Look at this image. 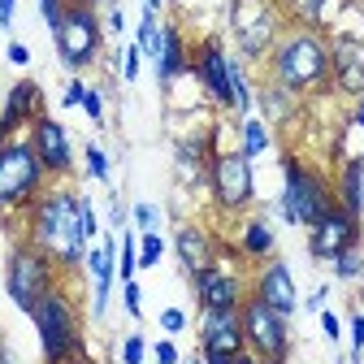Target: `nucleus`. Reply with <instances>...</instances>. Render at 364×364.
Masks as SVG:
<instances>
[{
  "instance_id": "nucleus-1",
  "label": "nucleus",
  "mask_w": 364,
  "mask_h": 364,
  "mask_svg": "<svg viewBox=\"0 0 364 364\" xmlns=\"http://www.w3.org/2000/svg\"><path fill=\"white\" fill-rule=\"evenodd\" d=\"M78 200H82V191H74L70 182H48V191L18 217L22 221L18 239L35 243L39 252H48L65 278H78V273H82V260H87V247H91L82 239Z\"/></svg>"
},
{
  "instance_id": "nucleus-2",
  "label": "nucleus",
  "mask_w": 364,
  "mask_h": 364,
  "mask_svg": "<svg viewBox=\"0 0 364 364\" xmlns=\"http://www.w3.org/2000/svg\"><path fill=\"white\" fill-rule=\"evenodd\" d=\"M264 78L278 87L295 91L299 100L308 96H330L334 78H330V35L316 26H287L282 39L273 43V53L264 57Z\"/></svg>"
},
{
  "instance_id": "nucleus-3",
  "label": "nucleus",
  "mask_w": 364,
  "mask_h": 364,
  "mask_svg": "<svg viewBox=\"0 0 364 364\" xmlns=\"http://www.w3.org/2000/svg\"><path fill=\"white\" fill-rule=\"evenodd\" d=\"M334 204H338L334 178L321 165L304 161L299 152H282V196L273 204H264V217H278L282 225L308 230V225H316Z\"/></svg>"
},
{
  "instance_id": "nucleus-4",
  "label": "nucleus",
  "mask_w": 364,
  "mask_h": 364,
  "mask_svg": "<svg viewBox=\"0 0 364 364\" xmlns=\"http://www.w3.org/2000/svg\"><path fill=\"white\" fill-rule=\"evenodd\" d=\"M31 326L39 334L43 364H57V360H70V355H91L87 334H82V304L74 295V278L57 282L31 308Z\"/></svg>"
},
{
  "instance_id": "nucleus-5",
  "label": "nucleus",
  "mask_w": 364,
  "mask_h": 364,
  "mask_svg": "<svg viewBox=\"0 0 364 364\" xmlns=\"http://www.w3.org/2000/svg\"><path fill=\"white\" fill-rule=\"evenodd\" d=\"M48 169L39 165L35 148L26 134H18V139H5L0 144V217L14 221L22 217L43 191H48Z\"/></svg>"
},
{
  "instance_id": "nucleus-6",
  "label": "nucleus",
  "mask_w": 364,
  "mask_h": 364,
  "mask_svg": "<svg viewBox=\"0 0 364 364\" xmlns=\"http://www.w3.org/2000/svg\"><path fill=\"white\" fill-rule=\"evenodd\" d=\"M225 26H230L239 61L243 65H264V57L273 53V43L282 39V31L291 22L278 9V0H230V9H225Z\"/></svg>"
},
{
  "instance_id": "nucleus-7",
  "label": "nucleus",
  "mask_w": 364,
  "mask_h": 364,
  "mask_svg": "<svg viewBox=\"0 0 364 364\" xmlns=\"http://www.w3.org/2000/svg\"><path fill=\"white\" fill-rule=\"evenodd\" d=\"M57 282H65V273L57 269V260L48 252H39L35 243H26V239H14V247L5 256V295H9V304L22 316H31V308Z\"/></svg>"
},
{
  "instance_id": "nucleus-8",
  "label": "nucleus",
  "mask_w": 364,
  "mask_h": 364,
  "mask_svg": "<svg viewBox=\"0 0 364 364\" xmlns=\"http://www.w3.org/2000/svg\"><path fill=\"white\" fill-rule=\"evenodd\" d=\"M208 196L217 217L239 221L256 208V161H247L239 148H221L208 161Z\"/></svg>"
},
{
  "instance_id": "nucleus-9",
  "label": "nucleus",
  "mask_w": 364,
  "mask_h": 364,
  "mask_svg": "<svg viewBox=\"0 0 364 364\" xmlns=\"http://www.w3.org/2000/svg\"><path fill=\"white\" fill-rule=\"evenodd\" d=\"M53 48H57V61L65 74H87L105 57V22H100V9H82V5H70L61 26L53 31Z\"/></svg>"
},
{
  "instance_id": "nucleus-10",
  "label": "nucleus",
  "mask_w": 364,
  "mask_h": 364,
  "mask_svg": "<svg viewBox=\"0 0 364 364\" xmlns=\"http://www.w3.org/2000/svg\"><path fill=\"white\" fill-rule=\"evenodd\" d=\"M239 316H243V343H247V351L256 360H264V364H291V355H295L291 316H282L278 308H269L252 291L239 304Z\"/></svg>"
},
{
  "instance_id": "nucleus-11",
  "label": "nucleus",
  "mask_w": 364,
  "mask_h": 364,
  "mask_svg": "<svg viewBox=\"0 0 364 364\" xmlns=\"http://www.w3.org/2000/svg\"><path fill=\"white\" fill-rule=\"evenodd\" d=\"M196 351L204 364H230L247 351L239 308H208L196 316Z\"/></svg>"
},
{
  "instance_id": "nucleus-12",
  "label": "nucleus",
  "mask_w": 364,
  "mask_h": 364,
  "mask_svg": "<svg viewBox=\"0 0 364 364\" xmlns=\"http://www.w3.org/2000/svg\"><path fill=\"white\" fill-rule=\"evenodd\" d=\"M191 78L200 82L213 109L230 113V48L221 35H200L191 43Z\"/></svg>"
},
{
  "instance_id": "nucleus-13",
  "label": "nucleus",
  "mask_w": 364,
  "mask_h": 364,
  "mask_svg": "<svg viewBox=\"0 0 364 364\" xmlns=\"http://www.w3.org/2000/svg\"><path fill=\"white\" fill-rule=\"evenodd\" d=\"M252 282L243 264H230V260H217L200 273H191V295H196V308L208 312V308H239L247 299Z\"/></svg>"
},
{
  "instance_id": "nucleus-14",
  "label": "nucleus",
  "mask_w": 364,
  "mask_h": 364,
  "mask_svg": "<svg viewBox=\"0 0 364 364\" xmlns=\"http://www.w3.org/2000/svg\"><path fill=\"white\" fill-rule=\"evenodd\" d=\"M347 247H364V217H351L343 204H334L316 225H308V256L316 264H330Z\"/></svg>"
},
{
  "instance_id": "nucleus-15",
  "label": "nucleus",
  "mask_w": 364,
  "mask_h": 364,
  "mask_svg": "<svg viewBox=\"0 0 364 364\" xmlns=\"http://www.w3.org/2000/svg\"><path fill=\"white\" fill-rule=\"evenodd\" d=\"M26 139H31L39 165L48 169L53 182H70V178H74V161H78V156H74V139H70V130H65L61 117L43 113V117L26 130Z\"/></svg>"
},
{
  "instance_id": "nucleus-16",
  "label": "nucleus",
  "mask_w": 364,
  "mask_h": 364,
  "mask_svg": "<svg viewBox=\"0 0 364 364\" xmlns=\"http://www.w3.org/2000/svg\"><path fill=\"white\" fill-rule=\"evenodd\" d=\"M82 273L91 282V321H105L109 316V299H113V282H117V235H100V243L87 247Z\"/></svg>"
},
{
  "instance_id": "nucleus-17",
  "label": "nucleus",
  "mask_w": 364,
  "mask_h": 364,
  "mask_svg": "<svg viewBox=\"0 0 364 364\" xmlns=\"http://www.w3.org/2000/svg\"><path fill=\"white\" fill-rule=\"evenodd\" d=\"M43 113H48V105H43V87L35 78H18L5 91V105H0V144L26 134Z\"/></svg>"
},
{
  "instance_id": "nucleus-18",
  "label": "nucleus",
  "mask_w": 364,
  "mask_h": 364,
  "mask_svg": "<svg viewBox=\"0 0 364 364\" xmlns=\"http://www.w3.org/2000/svg\"><path fill=\"white\" fill-rule=\"evenodd\" d=\"M252 295H260L269 308H278L282 316H295L299 312V287H295V273L282 256H269L252 269Z\"/></svg>"
},
{
  "instance_id": "nucleus-19",
  "label": "nucleus",
  "mask_w": 364,
  "mask_h": 364,
  "mask_svg": "<svg viewBox=\"0 0 364 364\" xmlns=\"http://www.w3.org/2000/svg\"><path fill=\"white\" fill-rule=\"evenodd\" d=\"M330 78L334 91L343 96H364V35L355 31H338L330 35Z\"/></svg>"
},
{
  "instance_id": "nucleus-20",
  "label": "nucleus",
  "mask_w": 364,
  "mask_h": 364,
  "mask_svg": "<svg viewBox=\"0 0 364 364\" xmlns=\"http://www.w3.org/2000/svg\"><path fill=\"white\" fill-rule=\"evenodd\" d=\"M217 247H221V235L204 221H182L173 230V256H178L187 278L200 273V269H208V264H217Z\"/></svg>"
},
{
  "instance_id": "nucleus-21",
  "label": "nucleus",
  "mask_w": 364,
  "mask_h": 364,
  "mask_svg": "<svg viewBox=\"0 0 364 364\" xmlns=\"http://www.w3.org/2000/svg\"><path fill=\"white\" fill-rule=\"evenodd\" d=\"M156 82L169 91L178 78H187L191 74V39H187V31H182L173 18L169 22H161V57H156Z\"/></svg>"
},
{
  "instance_id": "nucleus-22",
  "label": "nucleus",
  "mask_w": 364,
  "mask_h": 364,
  "mask_svg": "<svg viewBox=\"0 0 364 364\" xmlns=\"http://www.w3.org/2000/svg\"><path fill=\"white\" fill-rule=\"evenodd\" d=\"M235 247L243 252V260L260 264V260H269V256H278V230H273V221H269L264 213H247V217H239Z\"/></svg>"
},
{
  "instance_id": "nucleus-23",
  "label": "nucleus",
  "mask_w": 364,
  "mask_h": 364,
  "mask_svg": "<svg viewBox=\"0 0 364 364\" xmlns=\"http://www.w3.org/2000/svg\"><path fill=\"white\" fill-rule=\"evenodd\" d=\"M256 117L269 126V130H278V126H287V122H295L299 113H304V100L295 96V91H287V87H278L273 78H264L260 87H256Z\"/></svg>"
},
{
  "instance_id": "nucleus-24",
  "label": "nucleus",
  "mask_w": 364,
  "mask_h": 364,
  "mask_svg": "<svg viewBox=\"0 0 364 364\" xmlns=\"http://www.w3.org/2000/svg\"><path fill=\"white\" fill-rule=\"evenodd\" d=\"M334 196L351 217H364V156H343L334 169Z\"/></svg>"
},
{
  "instance_id": "nucleus-25",
  "label": "nucleus",
  "mask_w": 364,
  "mask_h": 364,
  "mask_svg": "<svg viewBox=\"0 0 364 364\" xmlns=\"http://www.w3.org/2000/svg\"><path fill=\"white\" fill-rule=\"evenodd\" d=\"M343 0H278V9L287 14V22L295 26H316V31H326V18L330 9H338Z\"/></svg>"
},
{
  "instance_id": "nucleus-26",
  "label": "nucleus",
  "mask_w": 364,
  "mask_h": 364,
  "mask_svg": "<svg viewBox=\"0 0 364 364\" xmlns=\"http://www.w3.org/2000/svg\"><path fill=\"white\" fill-rule=\"evenodd\" d=\"M235 130H239V152L247 156V161H260L269 148H273V130L252 113V117H243V122H235Z\"/></svg>"
},
{
  "instance_id": "nucleus-27",
  "label": "nucleus",
  "mask_w": 364,
  "mask_h": 364,
  "mask_svg": "<svg viewBox=\"0 0 364 364\" xmlns=\"http://www.w3.org/2000/svg\"><path fill=\"white\" fill-rule=\"evenodd\" d=\"M134 43H139L144 61H152V65H156V57H161V14H152L148 5H144L139 22H134Z\"/></svg>"
},
{
  "instance_id": "nucleus-28",
  "label": "nucleus",
  "mask_w": 364,
  "mask_h": 364,
  "mask_svg": "<svg viewBox=\"0 0 364 364\" xmlns=\"http://www.w3.org/2000/svg\"><path fill=\"white\" fill-rule=\"evenodd\" d=\"M330 273H334V282H343V287L360 282V278H364V247H347V252H338V256L330 260Z\"/></svg>"
},
{
  "instance_id": "nucleus-29",
  "label": "nucleus",
  "mask_w": 364,
  "mask_h": 364,
  "mask_svg": "<svg viewBox=\"0 0 364 364\" xmlns=\"http://www.w3.org/2000/svg\"><path fill=\"white\" fill-rule=\"evenodd\" d=\"M82 169H87L91 182H100V187H109V182H113V161H109V152L100 144H87L82 148Z\"/></svg>"
},
{
  "instance_id": "nucleus-30",
  "label": "nucleus",
  "mask_w": 364,
  "mask_h": 364,
  "mask_svg": "<svg viewBox=\"0 0 364 364\" xmlns=\"http://www.w3.org/2000/svg\"><path fill=\"white\" fill-rule=\"evenodd\" d=\"M148 355H152V343H148L139 330H130V334L122 338V347H117V360H122V364H144Z\"/></svg>"
},
{
  "instance_id": "nucleus-31",
  "label": "nucleus",
  "mask_w": 364,
  "mask_h": 364,
  "mask_svg": "<svg viewBox=\"0 0 364 364\" xmlns=\"http://www.w3.org/2000/svg\"><path fill=\"white\" fill-rule=\"evenodd\" d=\"M165 235L161 230H148V235H139V269H156L161 264V256H165Z\"/></svg>"
},
{
  "instance_id": "nucleus-32",
  "label": "nucleus",
  "mask_w": 364,
  "mask_h": 364,
  "mask_svg": "<svg viewBox=\"0 0 364 364\" xmlns=\"http://www.w3.org/2000/svg\"><path fill=\"white\" fill-rule=\"evenodd\" d=\"M161 208L156 204H148V200H139V204H130V225H134V230H139V235H148V230H161Z\"/></svg>"
},
{
  "instance_id": "nucleus-33",
  "label": "nucleus",
  "mask_w": 364,
  "mask_h": 364,
  "mask_svg": "<svg viewBox=\"0 0 364 364\" xmlns=\"http://www.w3.org/2000/svg\"><path fill=\"white\" fill-rule=\"evenodd\" d=\"M364 355V312L347 316V364H360Z\"/></svg>"
},
{
  "instance_id": "nucleus-34",
  "label": "nucleus",
  "mask_w": 364,
  "mask_h": 364,
  "mask_svg": "<svg viewBox=\"0 0 364 364\" xmlns=\"http://www.w3.org/2000/svg\"><path fill=\"white\" fill-rule=\"evenodd\" d=\"M82 113L91 117V126H105V117H109V105H105V87L87 82V96H82Z\"/></svg>"
},
{
  "instance_id": "nucleus-35",
  "label": "nucleus",
  "mask_w": 364,
  "mask_h": 364,
  "mask_svg": "<svg viewBox=\"0 0 364 364\" xmlns=\"http://www.w3.org/2000/svg\"><path fill=\"white\" fill-rule=\"evenodd\" d=\"M139 70H144V53H139V43H126L122 48V61H117V74H122V82H134L139 78Z\"/></svg>"
},
{
  "instance_id": "nucleus-36",
  "label": "nucleus",
  "mask_w": 364,
  "mask_h": 364,
  "mask_svg": "<svg viewBox=\"0 0 364 364\" xmlns=\"http://www.w3.org/2000/svg\"><path fill=\"white\" fill-rule=\"evenodd\" d=\"M78 221H82V239L87 243H100V217H96V204H91L87 196L78 200Z\"/></svg>"
},
{
  "instance_id": "nucleus-37",
  "label": "nucleus",
  "mask_w": 364,
  "mask_h": 364,
  "mask_svg": "<svg viewBox=\"0 0 364 364\" xmlns=\"http://www.w3.org/2000/svg\"><path fill=\"white\" fill-rule=\"evenodd\" d=\"M122 308H126L130 321H139V316H144V287L139 282H122Z\"/></svg>"
},
{
  "instance_id": "nucleus-38",
  "label": "nucleus",
  "mask_w": 364,
  "mask_h": 364,
  "mask_svg": "<svg viewBox=\"0 0 364 364\" xmlns=\"http://www.w3.org/2000/svg\"><path fill=\"white\" fill-rule=\"evenodd\" d=\"M35 5H39V18H43V26H48V35L61 26V18H65V0H35Z\"/></svg>"
},
{
  "instance_id": "nucleus-39",
  "label": "nucleus",
  "mask_w": 364,
  "mask_h": 364,
  "mask_svg": "<svg viewBox=\"0 0 364 364\" xmlns=\"http://www.w3.org/2000/svg\"><path fill=\"white\" fill-rule=\"evenodd\" d=\"M156 321H161V330H165V334L173 338V334H182V330L191 326V316L182 312V308H161V316H156Z\"/></svg>"
},
{
  "instance_id": "nucleus-40",
  "label": "nucleus",
  "mask_w": 364,
  "mask_h": 364,
  "mask_svg": "<svg viewBox=\"0 0 364 364\" xmlns=\"http://www.w3.org/2000/svg\"><path fill=\"white\" fill-rule=\"evenodd\" d=\"M82 96H87V78L82 74H70V82L61 91V109H82Z\"/></svg>"
},
{
  "instance_id": "nucleus-41",
  "label": "nucleus",
  "mask_w": 364,
  "mask_h": 364,
  "mask_svg": "<svg viewBox=\"0 0 364 364\" xmlns=\"http://www.w3.org/2000/svg\"><path fill=\"white\" fill-rule=\"evenodd\" d=\"M316 321H321V334H326L330 343H343V316H338L334 308H321V312H316Z\"/></svg>"
},
{
  "instance_id": "nucleus-42",
  "label": "nucleus",
  "mask_w": 364,
  "mask_h": 364,
  "mask_svg": "<svg viewBox=\"0 0 364 364\" xmlns=\"http://www.w3.org/2000/svg\"><path fill=\"white\" fill-rule=\"evenodd\" d=\"M152 360H156V364H182V351H178V343L165 334L161 343H152Z\"/></svg>"
},
{
  "instance_id": "nucleus-43",
  "label": "nucleus",
  "mask_w": 364,
  "mask_h": 364,
  "mask_svg": "<svg viewBox=\"0 0 364 364\" xmlns=\"http://www.w3.org/2000/svg\"><path fill=\"white\" fill-rule=\"evenodd\" d=\"M109 225H113L117 235H122L126 225H130V208H126V204H122L117 196H109Z\"/></svg>"
},
{
  "instance_id": "nucleus-44",
  "label": "nucleus",
  "mask_w": 364,
  "mask_h": 364,
  "mask_svg": "<svg viewBox=\"0 0 364 364\" xmlns=\"http://www.w3.org/2000/svg\"><path fill=\"white\" fill-rule=\"evenodd\" d=\"M5 61H9V65H18V70H26V65H31V48H26L22 39H9V48H5Z\"/></svg>"
},
{
  "instance_id": "nucleus-45",
  "label": "nucleus",
  "mask_w": 364,
  "mask_h": 364,
  "mask_svg": "<svg viewBox=\"0 0 364 364\" xmlns=\"http://www.w3.org/2000/svg\"><path fill=\"white\" fill-rule=\"evenodd\" d=\"M126 31V14L117 0H109V14H105V35H122Z\"/></svg>"
},
{
  "instance_id": "nucleus-46",
  "label": "nucleus",
  "mask_w": 364,
  "mask_h": 364,
  "mask_svg": "<svg viewBox=\"0 0 364 364\" xmlns=\"http://www.w3.org/2000/svg\"><path fill=\"white\" fill-rule=\"evenodd\" d=\"M326 299H330V287H326V282H321V287H312V295H308V299H304V304H299V308H304V312H312V316H316V312H321V308H326Z\"/></svg>"
},
{
  "instance_id": "nucleus-47",
  "label": "nucleus",
  "mask_w": 364,
  "mask_h": 364,
  "mask_svg": "<svg viewBox=\"0 0 364 364\" xmlns=\"http://www.w3.org/2000/svg\"><path fill=\"white\" fill-rule=\"evenodd\" d=\"M14 14H18V0H0V31H14Z\"/></svg>"
},
{
  "instance_id": "nucleus-48",
  "label": "nucleus",
  "mask_w": 364,
  "mask_h": 364,
  "mask_svg": "<svg viewBox=\"0 0 364 364\" xmlns=\"http://www.w3.org/2000/svg\"><path fill=\"white\" fill-rule=\"evenodd\" d=\"M57 364H96L91 355H70V360H57Z\"/></svg>"
},
{
  "instance_id": "nucleus-49",
  "label": "nucleus",
  "mask_w": 364,
  "mask_h": 364,
  "mask_svg": "<svg viewBox=\"0 0 364 364\" xmlns=\"http://www.w3.org/2000/svg\"><path fill=\"white\" fill-rule=\"evenodd\" d=\"M65 5H82V9H100V0H65Z\"/></svg>"
},
{
  "instance_id": "nucleus-50",
  "label": "nucleus",
  "mask_w": 364,
  "mask_h": 364,
  "mask_svg": "<svg viewBox=\"0 0 364 364\" xmlns=\"http://www.w3.org/2000/svg\"><path fill=\"white\" fill-rule=\"evenodd\" d=\"M230 364H256V355H252V351H243V355H239V360H230Z\"/></svg>"
},
{
  "instance_id": "nucleus-51",
  "label": "nucleus",
  "mask_w": 364,
  "mask_h": 364,
  "mask_svg": "<svg viewBox=\"0 0 364 364\" xmlns=\"http://www.w3.org/2000/svg\"><path fill=\"white\" fill-rule=\"evenodd\" d=\"M182 364H204V360H200V351H196V355H182Z\"/></svg>"
},
{
  "instance_id": "nucleus-52",
  "label": "nucleus",
  "mask_w": 364,
  "mask_h": 364,
  "mask_svg": "<svg viewBox=\"0 0 364 364\" xmlns=\"http://www.w3.org/2000/svg\"><path fill=\"white\" fill-rule=\"evenodd\" d=\"M360 109H364V96H360Z\"/></svg>"
},
{
  "instance_id": "nucleus-53",
  "label": "nucleus",
  "mask_w": 364,
  "mask_h": 364,
  "mask_svg": "<svg viewBox=\"0 0 364 364\" xmlns=\"http://www.w3.org/2000/svg\"><path fill=\"white\" fill-rule=\"evenodd\" d=\"M256 364H264V360H256Z\"/></svg>"
}]
</instances>
